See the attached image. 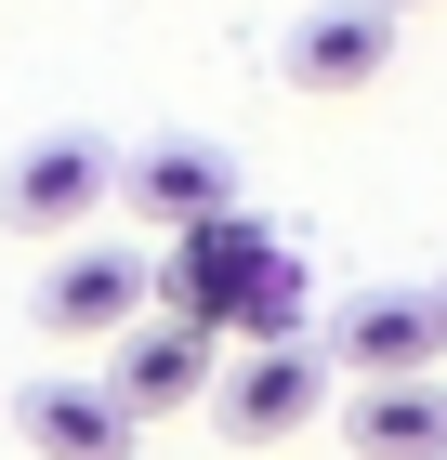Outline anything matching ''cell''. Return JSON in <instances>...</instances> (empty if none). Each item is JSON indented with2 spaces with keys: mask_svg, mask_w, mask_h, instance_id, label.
<instances>
[{
  "mask_svg": "<svg viewBox=\"0 0 447 460\" xmlns=\"http://www.w3.org/2000/svg\"><path fill=\"white\" fill-rule=\"evenodd\" d=\"M210 421L237 447H290L303 421H329V355L316 342H250L224 382H210Z\"/></svg>",
  "mask_w": 447,
  "mask_h": 460,
  "instance_id": "5",
  "label": "cell"
},
{
  "mask_svg": "<svg viewBox=\"0 0 447 460\" xmlns=\"http://www.w3.org/2000/svg\"><path fill=\"white\" fill-rule=\"evenodd\" d=\"M276 79L316 93V106H355L395 79V13L381 0H303L290 27H276Z\"/></svg>",
  "mask_w": 447,
  "mask_h": 460,
  "instance_id": "3",
  "label": "cell"
},
{
  "mask_svg": "<svg viewBox=\"0 0 447 460\" xmlns=\"http://www.w3.org/2000/svg\"><path fill=\"white\" fill-rule=\"evenodd\" d=\"M381 13H408V0H381Z\"/></svg>",
  "mask_w": 447,
  "mask_h": 460,
  "instance_id": "12",
  "label": "cell"
},
{
  "mask_svg": "<svg viewBox=\"0 0 447 460\" xmlns=\"http://www.w3.org/2000/svg\"><path fill=\"white\" fill-rule=\"evenodd\" d=\"M343 447L355 460H447V382L434 368H421V382H355Z\"/></svg>",
  "mask_w": 447,
  "mask_h": 460,
  "instance_id": "9",
  "label": "cell"
},
{
  "mask_svg": "<svg viewBox=\"0 0 447 460\" xmlns=\"http://www.w3.org/2000/svg\"><path fill=\"white\" fill-rule=\"evenodd\" d=\"M224 329H237V342H316V263L276 237V250H264V277L237 289V316H224Z\"/></svg>",
  "mask_w": 447,
  "mask_h": 460,
  "instance_id": "10",
  "label": "cell"
},
{
  "mask_svg": "<svg viewBox=\"0 0 447 460\" xmlns=\"http://www.w3.org/2000/svg\"><path fill=\"white\" fill-rule=\"evenodd\" d=\"M105 211H132V224H210V211H237V158L210 132H158V145H119V198Z\"/></svg>",
  "mask_w": 447,
  "mask_h": 460,
  "instance_id": "6",
  "label": "cell"
},
{
  "mask_svg": "<svg viewBox=\"0 0 447 460\" xmlns=\"http://www.w3.org/2000/svg\"><path fill=\"white\" fill-rule=\"evenodd\" d=\"M434 329H447V277H434Z\"/></svg>",
  "mask_w": 447,
  "mask_h": 460,
  "instance_id": "11",
  "label": "cell"
},
{
  "mask_svg": "<svg viewBox=\"0 0 447 460\" xmlns=\"http://www.w3.org/2000/svg\"><path fill=\"white\" fill-rule=\"evenodd\" d=\"M316 355H329V368H355V382H421V368L447 355L434 289H355L343 316H316Z\"/></svg>",
  "mask_w": 447,
  "mask_h": 460,
  "instance_id": "7",
  "label": "cell"
},
{
  "mask_svg": "<svg viewBox=\"0 0 447 460\" xmlns=\"http://www.w3.org/2000/svg\"><path fill=\"white\" fill-rule=\"evenodd\" d=\"M105 198H119V145L79 132V119L67 132H27L13 172H0V224H13V237H93Z\"/></svg>",
  "mask_w": 447,
  "mask_h": 460,
  "instance_id": "1",
  "label": "cell"
},
{
  "mask_svg": "<svg viewBox=\"0 0 447 460\" xmlns=\"http://www.w3.org/2000/svg\"><path fill=\"white\" fill-rule=\"evenodd\" d=\"M27 316L53 329V342H105V329H132V316H145V250L105 237V224H93V237H53Z\"/></svg>",
  "mask_w": 447,
  "mask_h": 460,
  "instance_id": "4",
  "label": "cell"
},
{
  "mask_svg": "<svg viewBox=\"0 0 447 460\" xmlns=\"http://www.w3.org/2000/svg\"><path fill=\"white\" fill-rule=\"evenodd\" d=\"M210 382H224V329L158 316V303H145L132 329H105V394H119L132 421H184V408H210Z\"/></svg>",
  "mask_w": 447,
  "mask_h": 460,
  "instance_id": "2",
  "label": "cell"
},
{
  "mask_svg": "<svg viewBox=\"0 0 447 460\" xmlns=\"http://www.w3.org/2000/svg\"><path fill=\"white\" fill-rule=\"evenodd\" d=\"M13 434H27V460H145V421L105 382H67V368H40L13 394Z\"/></svg>",
  "mask_w": 447,
  "mask_h": 460,
  "instance_id": "8",
  "label": "cell"
}]
</instances>
